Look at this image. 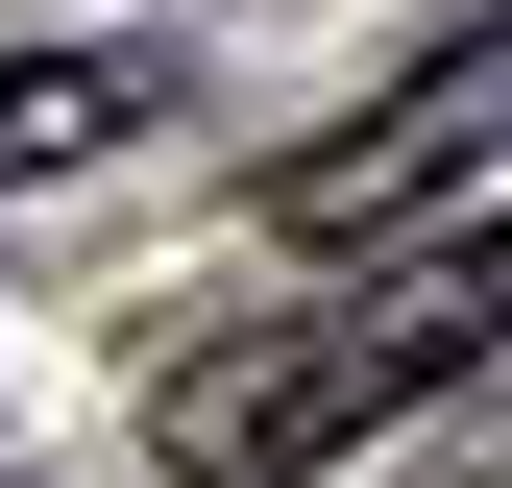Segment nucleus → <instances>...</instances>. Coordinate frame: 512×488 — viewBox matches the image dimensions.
<instances>
[{
    "mask_svg": "<svg viewBox=\"0 0 512 488\" xmlns=\"http://www.w3.org/2000/svg\"><path fill=\"white\" fill-rule=\"evenodd\" d=\"M488 342H512V196H488L464 244H415V269L317 293V318H244V342H196V366L147 391V440H171V488H317L342 440H391L415 391H464Z\"/></svg>",
    "mask_w": 512,
    "mask_h": 488,
    "instance_id": "nucleus-1",
    "label": "nucleus"
},
{
    "mask_svg": "<svg viewBox=\"0 0 512 488\" xmlns=\"http://www.w3.org/2000/svg\"><path fill=\"white\" fill-rule=\"evenodd\" d=\"M488 98H512V0L439 49L415 98H366L342 147H293V171H269V220H293V244H391L415 196H464V171H488Z\"/></svg>",
    "mask_w": 512,
    "mask_h": 488,
    "instance_id": "nucleus-2",
    "label": "nucleus"
},
{
    "mask_svg": "<svg viewBox=\"0 0 512 488\" xmlns=\"http://www.w3.org/2000/svg\"><path fill=\"white\" fill-rule=\"evenodd\" d=\"M147 122V49H0V171H74Z\"/></svg>",
    "mask_w": 512,
    "mask_h": 488,
    "instance_id": "nucleus-3",
    "label": "nucleus"
}]
</instances>
